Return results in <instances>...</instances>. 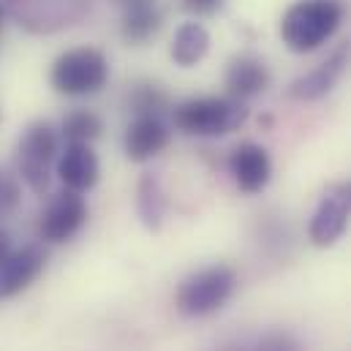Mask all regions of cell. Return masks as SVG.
Instances as JSON below:
<instances>
[{"mask_svg": "<svg viewBox=\"0 0 351 351\" xmlns=\"http://www.w3.org/2000/svg\"><path fill=\"white\" fill-rule=\"evenodd\" d=\"M343 16L346 5L341 0H297L280 19V38L297 55L316 52L338 33Z\"/></svg>", "mask_w": 351, "mask_h": 351, "instance_id": "cell-1", "label": "cell"}, {"mask_svg": "<svg viewBox=\"0 0 351 351\" xmlns=\"http://www.w3.org/2000/svg\"><path fill=\"white\" fill-rule=\"evenodd\" d=\"M175 125L188 136H226L248 120V109L240 98L202 95L175 106Z\"/></svg>", "mask_w": 351, "mask_h": 351, "instance_id": "cell-2", "label": "cell"}, {"mask_svg": "<svg viewBox=\"0 0 351 351\" xmlns=\"http://www.w3.org/2000/svg\"><path fill=\"white\" fill-rule=\"evenodd\" d=\"M237 289V275L226 264L204 267L193 275H188L177 289L175 305L188 319H202L215 311H221Z\"/></svg>", "mask_w": 351, "mask_h": 351, "instance_id": "cell-3", "label": "cell"}, {"mask_svg": "<svg viewBox=\"0 0 351 351\" xmlns=\"http://www.w3.org/2000/svg\"><path fill=\"white\" fill-rule=\"evenodd\" d=\"M106 80H109V60L95 47H74L63 52L49 71L52 88L71 98L98 93L106 85Z\"/></svg>", "mask_w": 351, "mask_h": 351, "instance_id": "cell-4", "label": "cell"}, {"mask_svg": "<svg viewBox=\"0 0 351 351\" xmlns=\"http://www.w3.org/2000/svg\"><path fill=\"white\" fill-rule=\"evenodd\" d=\"M58 156V131L49 123H33L19 139V175L36 191L44 193L49 185V167Z\"/></svg>", "mask_w": 351, "mask_h": 351, "instance_id": "cell-5", "label": "cell"}, {"mask_svg": "<svg viewBox=\"0 0 351 351\" xmlns=\"http://www.w3.org/2000/svg\"><path fill=\"white\" fill-rule=\"evenodd\" d=\"M351 221V182H338L332 185L324 199L319 202L313 218H311V243L319 248H330L335 245L343 232L349 229Z\"/></svg>", "mask_w": 351, "mask_h": 351, "instance_id": "cell-6", "label": "cell"}, {"mask_svg": "<svg viewBox=\"0 0 351 351\" xmlns=\"http://www.w3.org/2000/svg\"><path fill=\"white\" fill-rule=\"evenodd\" d=\"M88 221V202L77 191H60L44 210L38 234L47 243H66L71 240Z\"/></svg>", "mask_w": 351, "mask_h": 351, "instance_id": "cell-7", "label": "cell"}, {"mask_svg": "<svg viewBox=\"0 0 351 351\" xmlns=\"http://www.w3.org/2000/svg\"><path fill=\"white\" fill-rule=\"evenodd\" d=\"M349 63H351V44L343 41L324 63H319L313 71H308L300 80H294L291 88H289V95L297 98V101H319V98H324L327 93H332V88L341 82V77L346 74Z\"/></svg>", "mask_w": 351, "mask_h": 351, "instance_id": "cell-8", "label": "cell"}, {"mask_svg": "<svg viewBox=\"0 0 351 351\" xmlns=\"http://www.w3.org/2000/svg\"><path fill=\"white\" fill-rule=\"evenodd\" d=\"M229 172L243 193H259L272 177L269 153L256 142H243L229 156Z\"/></svg>", "mask_w": 351, "mask_h": 351, "instance_id": "cell-9", "label": "cell"}, {"mask_svg": "<svg viewBox=\"0 0 351 351\" xmlns=\"http://www.w3.org/2000/svg\"><path fill=\"white\" fill-rule=\"evenodd\" d=\"M44 264H47V254L38 245H25V248L14 251L0 264V302L25 291L41 275Z\"/></svg>", "mask_w": 351, "mask_h": 351, "instance_id": "cell-10", "label": "cell"}, {"mask_svg": "<svg viewBox=\"0 0 351 351\" xmlns=\"http://www.w3.org/2000/svg\"><path fill=\"white\" fill-rule=\"evenodd\" d=\"M169 136H172V131L167 128V123L161 117L142 114L128 125L123 147H125V156L131 161L142 164V161H150L153 156H158L169 145Z\"/></svg>", "mask_w": 351, "mask_h": 351, "instance_id": "cell-11", "label": "cell"}, {"mask_svg": "<svg viewBox=\"0 0 351 351\" xmlns=\"http://www.w3.org/2000/svg\"><path fill=\"white\" fill-rule=\"evenodd\" d=\"M58 175L69 191H77V193L90 191L101 175V167H98L93 147L85 142H71L58 161Z\"/></svg>", "mask_w": 351, "mask_h": 351, "instance_id": "cell-12", "label": "cell"}, {"mask_svg": "<svg viewBox=\"0 0 351 351\" xmlns=\"http://www.w3.org/2000/svg\"><path fill=\"white\" fill-rule=\"evenodd\" d=\"M269 85V69L256 55H237L226 69V88L232 98H254Z\"/></svg>", "mask_w": 351, "mask_h": 351, "instance_id": "cell-13", "label": "cell"}, {"mask_svg": "<svg viewBox=\"0 0 351 351\" xmlns=\"http://www.w3.org/2000/svg\"><path fill=\"white\" fill-rule=\"evenodd\" d=\"M120 30L128 44H145L161 30V11L150 0H128Z\"/></svg>", "mask_w": 351, "mask_h": 351, "instance_id": "cell-14", "label": "cell"}, {"mask_svg": "<svg viewBox=\"0 0 351 351\" xmlns=\"http://www.w3.org/2000/svg\"><path fill=\"white\" fill-rule=\"evenodd\" d=\"M210 52V33L204 25L199 22H185L180 25L172 41V60L182 69L196 66L199 60H204V55Z\"/></svg>", "mask_w": 351, "mask_h": 351, "instance_id": "cell-15", "label": "cell"}, {"mask_svg": "<svg viewBox=\"0 0 351 351\" xmlns=\"http://www.w3.org/2000/svg\"><path fill=\"white\" fill-rule=\"evenodd\" d=\"M136 210L147 229H161L167 215V196L158 182V177L145 175L136 185Z\"/></svg>", "mask_w": 351, "mask_h": 351, "instance_id": "cell-16", "label": "cell"}, {"mask_svg": "<svg viewBox=\"0 0 351 351\" xmlns=\"http://www.w3.org/2000/svg\"><path fill=\"white\" fill-rule=\"evenodd\" d=\"M60 131H63V136H66L69 142H85V145H90L93 139L101 136L104 123H101V117H98L95 112H90V109H74V112H69V114L63 117Z\"/></svg>", "mask_w": 351, "mask_h": 351, "instance_id": "cell-17", "label": "cell"}, {"mask_svg": "<svg viewBox=\"0 0 351 351\" xmlns=\"http://www.w3.org/2000/svg\"><path fill=\"white\" fill-rule=\"evenodd\" d=\"M167 93L158 90L156 85H139V88L131 93V109L136 112V117L142 114H153V117H161V112L167 109Z\"/></svg>", "mask_w": 351, "mask_h": 351, "instance_id": "cell-18", "label": "cell"}, {"mask_svg": "<svg viewBox=\"0 0 351 351\" xmlns=\"http://www.w3.org/2000/svg\"><path fill=\"white\" fill-rule=\"evenodd\" d=\"M19 199H22V188H19L16 177L0 169V221L8 218L19 207Z\"/></svg>", "mask_w": 351, "mask_h": 351, "instance_id": "cell-19", "label": "cell"}, {"mask_svg": "<svg viewBox=\"0 0 351 351\" xmlns=\"http://www.w3.org/2000/svg\"><path fill=\"white\" fill-rule=\"evenodd\" d=\"M229 351H302L300 343L289 335V332H267L259 341H254L251 346H240V349Z\"/></svg>", "mask_w": 351, "mask_h": 351, "instance_id": "cell-20", "label": "cell"}, {"mask_svg": "<svg viewBox=\"0 0 351 351\" xmlns=\"http://www.w3.org/2000/svg\"><path fill=\"white\" fill-rule=\"evenodd\" d=\"M182 5H185V11H191L196 16H210L223 5V0H182Z\"/></svg>", "mask_w": 351, "mask_h": 351, "instance_id": "cell-21", "label": "cell"}, {"mask_svg": "<svg viewBox=\"0 0 351 351\" xmlns=\"http://www.w3.org/2000/svg\"><path fill=\"white\" fill-rule=\"evenodd\" d=\"M11 254H14V248H11V234H8V232L0 226V264L5 262Z\"/></svg>", "mask_w": 351, "mask_h": 351, "instance_id": "cell-22", "label": "cell"}, {"mask_svg": "<svg viewBox=\"0 0 351 351\" xmlns=\"http://www.w3.org/2000/svg\"><path fill=\"white\" fill-rule=\"evenodd\" d=\"M0 27H3V8H0Z\"/></svg>", "mask_w": 351, "mask_h": 351, "instance_id": "cell-23", "label": "cell"}]
</instances>
